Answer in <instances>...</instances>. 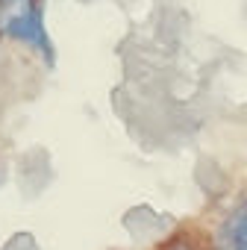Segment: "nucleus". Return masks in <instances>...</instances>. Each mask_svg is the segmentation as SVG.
<instances>
[{"label":"nucleus","instance_id":"1","mask_svg":"<svg viewBox=\"0 0 247 250\" xmlns=\"http://www.w3.org/2000/svg\"><path fill=\"white\" fill-rule=\"evenodd\" d=\"M0 33L21 44H30L47 62H53V44L39 0H0Z\"/></svg>","mask_w":247,"mask_h":250},{"label":"nucleus","instance_id":"2","mask_svg":"<svg viewBox=\"0 0 247 250\" xmlns=\"http://www.w3.org/2000/svg\"><path fill=\"white\" fill-rule=\"evenodd\" d=\"M218 250H247V194L235 200L218 227Z\"/></svg>","mask_w":247,"mask_h":250}]
</instances>
